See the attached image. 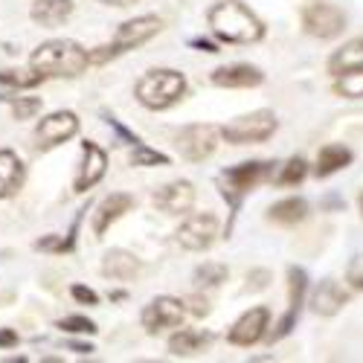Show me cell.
<instances>
[{"mask_svg": "<svg viewBox=\"0 0 363 363\" xmlns=\"http://www.w3.org/2000/svg\"><path fill=\"white\" fill-rule=\"evenodd\" d=\"M58 328L73 331V335H94V331H96V325L90 323L87 317H65L62 323H58Z\"/></svg>", "mask_w": 363, "mask_h": 363, "instance_id": "cell-31", "label": "cell"}, {"mask_svg": "<svg viewBox=\"0 0 363 363\" xmlns=\"http://www.w3.org/2000/svg\"><path fill=\"white\" fill-rule=\"evenodd\" d=\"M131 206H134V198H131V195H125V192H113V195H108V198L99 203V209H96L94 233H96V235H102L113 221L123 218Z\"/></svg>", "mask_w": 363, "mask_h": 363, "instance_id": "cell-18", "label": "cell"}, {"mask_svg": "<svg viewBox=\"0 0 363 363\" xmlns=\"http://www.w3.org/2000/svg\"><path fill=\"white\" fill-rule=\"evenodd\" d=\"M279 119L274 111H253L233 119L230 125L221 128V137L233 145H250V143H264L277 134Z\"/></svg>", "mask_w": 363, "mask_h": 363, "instance_id": "cell-6", "label": "cell"}, {"mask_svg": "<svg viewBox=\"0 0 363 363\" xmlns=\"http://www.w3.org/2000/svg\"><path fill=\"white\" fill-rule=\"evenodd\" d=\"M87 65V52L76 41H47L33 52V70H38L44 79H73L84 73Z\"/></svg>", "mask_w": 363, "mask_h": 363, "instance_id": "cell-2", "label": "cell"}, {"mask_svg": "<svg viewBox=\"0 0 363 363\" xmlns=\"http://www.w3.org/2000/svg\"><path fill=\"white\" fill-rule=\"evenodd\" d=\"M70 349H73V352H79V354H84V352H94L90 346H82V343H70Z\"/></svg>", "mask_w": 363, "mask_h": 363, "instance_id": "cell-41", "label": "cell"}, {"mask_svg": "<svg viewBox=\"0 0 363 363\" xmlns=\"http://www.w3.org/2000/svg\"><path fill=\"white\" fill-rule=\"evenodd\" d=\"M274 166L277 163H270V160H247V163H238V166H230V169L221 172V177H218L221 195L230 203L233 216H235L241 198H245L247 192H253L262 180H267L270 174H274Z\"/></svg>", "mask_w": 363, "mask_h": 363, "instance_id": "cell-5", "label": "cell"}, {"mask_svg": "<svg viewBox=\"0 0 363 363\" xmlns=\"http://www.w3.org/2000/svg\"><path fill=\"white\" fill-rule=\"evenodd\" d=\"M186 317V302H180L174 296H157L151 299L143 311V325L148 335H157L163 328H180Z\"/></svg>", "mask_w": 363, "mask_h": 363, "instance_id": "cell-10", "label": "cell"}, {"mask_svg": "<svg viewBox=\"0 0 363 363\" xmlns=\"http://www.w3.org/2000/svg\"><path fill=\"white\" fill-rule=\"evenodd\" d=\"M288 285H291V299H288V311L285 317L277 323V331L270 335V340H282L291 335V328L296 325V317H299V308H302V299H306V291H308V277L302 267H288Z\"/></svg>", "mask_w": 363, "mask_h": 363, "instance_id": "cell-11", "label": "cell"}, {"mask_svg": "<svg viewBox=\"0 0 363 363\" xmlns=\"http://www.w3.org/2000/svg\"><path fill=\"white\" fill-rule=\"evenodd\" d=\"M192 203H195V186L189 180H174V184H166L163 189L155 192V206L163 209L166 216L189 213Z\"/></svg>", "mask_w": 363, "mask_h": 363, "instance_id": "cell-14", "label": "cell"}, {"mask_svg": "<svg viewBox=\"0 0 363 363\" xmlns=\"http://www.w3.org/2000/svg\"><path fill=\"white\" fill-rule=\"evenodd\" d=\"M335 94L337 96H346V99H360L363 96V67L357 70H349V73H340L335 76Z\"/></svg>", "mask_w": 363, "mask_h": 363, "instance_id": "cell-27", "label": "cell"}, {"mask_svg": "<svg viewBox=\"0 0 363 363\" xmlns=\"http://www.w3.org/2000/svg\"><path fill=\"white\" fill-rule=\"evenodd\" d=\"M209 340H213V335H206V331L180 328L177 335H172V340H169V352H172V354H177V357H186V354L201 352Z\"/></svg>", "mask_w": 363, "mask_h": 363, "instance_id": "cell-25", "label": "cell"}, {"mask_svg": "<svg viewBox=\"0 0 363 363\" xmlns=\"http://www.w3.org/2000/svg\"><path fill=\"white\" fill-rule=\"evenodd\" d=\"M15 343H18V331H12V328L0 331V346H15Z\"/></svg>", "mask_w": 363, "mask_h": 363, "instance_id": "cell-39", "label": "cell"}, {"mask_svg": "<svg viewBox=\"0 0 363 363\" xmlns=\"http://www.w3.org/2000/svg\"><path fill=\"white\" fill-rule=\"evenodd\" d=\"M308 218V203L306 198H285L267 209V221L282 224V227H296Z\"/></svg>", "mask_w": 363, "mask_h": 363, "instance_id": "cell-21", "label": "cell"}, {"mask_svg": "<svg viewBox=\"0 0 363 363\" xmlns=\"http://www.w3.org/2000/svg\"><path fill=\"white\" fill-rule=\"evenodd\" d=\"M102 4H108V6H131V4H137V0H102Z\"/></svg>", "mask_w": 363, "mask_h": 363, "instance_id": "cell-40", "label": "cell"}, {"mask_svg": "<svg viewBox=\"0 0 363 363\" xmlns=\"http://www.w3.org/2000/svg\"><path fill=\"white\" fill-rule=\"evenodd\" d=\"M186 306H189V311H192L195 317H206V314H209V299L201 296V294L189 296V299H186Z\"/></svg>", "mask_w": 363, "mask_h": 363, "instance_id": "cell-34", "label": "cell"}, {"mask_svg": "<svg viewBox=\"0 0 363 363\" xmlns=\"http://www.w3.org/2000/svg\"><path fill=\"white\" fill-rule=\"evenodd\" d=\"M102 274L111 277V279H119V282L134 279L140 274V259L128 250H111L102 262Z\"/></svg>", "mask_w": 363, "mask_h": 363, "instance_id": "cell-22", "label": "cell"}, {"mask_svg": "<svg viewBox=\"0 0 363 363\" xmlns=\"http://www.w3.org/2000/svg\"><path fill=\"white\" fill-rule=\"evenodd\" d=\"M26 169L15 151H0V198H12L23 186Z\"/></svg>", "mask_w": 363, "mask_h": 363, "instance_id": "cell-19", "label": "cell"}, {"mask_svg": "<svg viewBox=\"0 0 363 363\" xmlns=\"http://www.w3.org/2000/svg\"><path fill=\"white\" fill-rule=\"evenodd\" d=\"M306 174H308L306 157H291V160L285 163L282 174H279V184H282V186H296V184H302V180H306Z\"/></svg>", "mask_w": 363, "mask_h": 363, "instance_id": "cell-28", "label": "cell"}, {"mask_svg": "<svg viewBox=\"0 0 363 363\" xmlns=\"http://www.w3.org/2000/svg\"><path fill=\"white\" fill-rule=\"evenodd\" d=\"M108 125H111V128H116V134H119V137H123L125 143H131V145H137V143H140V140H137V137H134V134H131V131H128V128H125L123 123H119V119L108 116Z\"/></svg>", "mask_w": 363, "mask_h": 363, "instance_id": "cell-36", "label": "cell"}, {"mask_svg": "<svg viewBox=\"0 0 363 363\" xmlns=\"http://www.w3.org/2000/svg\"><path fill=\"white\" fill-rule=\"evenodd\" d=\"M357 67H363V38L346 41L335 55L328 58V73L331 76H340V73H349V70H357Z\"/></svg>", "mask_w": 363, "mask_h": 363, "instance_id": "cell-23", "label": "cell"}, {"mask_svg": "<svg viewBox=\"0 0 363 363\" xmlns=\"http://www.w3.org/2000/svg\"><path fill=\"white\" fill-rule=\"evenodd\" d=\"M186 94V79L177 70H148L137 82V99L148 111H166Z\"/></svg>", "mask_w": 363, "mask_h": 363, "instance_id": "cell-4", "label": "cell"}, {"mask_svg": "<svg viewBox=\"0 0 363 363\" xmlns=\"http://www.w3.org/2000/svg\"><path fill=\"white\" fill-rule=\"evenodd\" d=\"M160 29H163V21L155 18V15H143V18L125 21L123 26L116 29V35H113L111 44L96 47L94 52H87V62H90V65H105V62H111V58L123 55V52H128V50H134V47H143L145 41L155 38Z\"/></svg>", "mask_w": 363, "mask_h": 363, "instance_id": "cell-3", "label": "cell"}, {"mask_svg": "<svg viewBox=\"0 0 363 363\" xmlns=\"http://www.w3.org/2000/svg\"><path fill=\"white\" fill-rule=\"evenodd\" d=\"M346 302H349V294L335 279H325L311 294V311L317 317H335L337 311H343Z\"/></svg>", "mask_w": 363, "mask_h": 363, "instance_id": "cell-16", "label": "cell"}, {"mask_svg": "<svg viewBox=\"0 0 363 363\" xmlns=\"http://www.w3.org/2000/svg\"><path fill=\"white\" fill-rule=\"evenodd\" d=\"M267 279H270L267 270H256V274H250V277H247V282H253V288H264V285H267Z\"/></svg>", "mask_w": 363, "mask_h": 363, "instance_id": "cell-38", "label": "cell"}, {"mask_svg": "<svg viewBox=\"0 0 363 363\" xmlns=\"http://www.w3.org/2000/svg\"><path fill=\"white\" fill-rule=\"evenodd\" d=\"M189 47H195V50H201V52H218V47H216L213 41H203V38H192Z\"/></svg>", "mask_w": 363, "mask_h": 363, "instance_id": "cell-37", "label": "cell"}, {"mask_svg": "<svg viewBox=\"0 0 363 363\" xmlns=\"http://www.w3.org/2000/svg\"><path fill=\"white\" fill-rule=\"evenodd\" d=\"M302 26H306L308 35L328 41V38H337L346 29V15L331 4H308L302 9Z\"/></svg>", "mask_w": 363, "mask_h": 363, "instance_id": "cell-9", "label": "cell"}, {"mask_svg": "<svg viewBox=\"0 0 363 363\" xmlns=\"http://www.w3.org/2000/svg\"><path fill=\"white\" fill-rule=\"evenodd\" d=\"M267 323H270V311L267 308H262V306L259 308H250V311H245V314H241L233 323L227 340L233 346H253V343H259L264 337Z\"/></svg>", "mask_w": 363, "mask_h": 363, "instance_id": "cell-12", "label": "cell"}, {"mask_svg": "<svg viewBox=\"0 0 363 363\" xmlns=\"http://www.w3.org/2000/svg\"><path fill=\"white\" fill-rule=\"evenodd\" d=\"M227 277H230L227 264H221V262H203L195 270V285L198 288H218L221 282H227Z\"/></svg>", "mask_w": 363, "mask_h": 363, "instance_id": "cell-26", "label": "cell"}, {"mask_svg": "<svg viewBox=\"0 0 363 363\" xmlns=\"http://www.w3.org/2000/svg\"><path fill=\"white\" fill-rule=\"evenodd\" d=\"M357 206H360V216H363V192H360V198H357Z\"/></svg>", "mask_w": 363, "mask_h": 363, "instance_id": "cell-42", "label": "cell"}, {"mask_svg": "<svg viewBox=\"0 0 363 363\" xmlns=\"http://www.w3.org/2000/svg\"><path fill=\"white\" fill-rule=\"evenodd\" d=\"M70 12H73V0H38L29 15L41 26H58L70 18Z\"/></svg>", "mask_w": 363, "mask_h": 363, "instance_id": "cell-24", "label": "cell"}, {"mask_svg": "<svg viewBox=\"0 0 363 363\" xmlns=\"http://www.w3.org/2000/svg\"><path fill=\"white\" fill-rule=\"evenodd\" d=\"M177 245L186 250H209L218 238V218L213 213H195L177 227Z\"/></svg>", "mask_w": 363, "mask_h": 363, "instance_id": "cell-8", "label": "cell"}, {"mask_svg": "<svg viewBox=\"0 0 363 363\" xmlns=\"http://www.w3.org/2000/svg\"><path fill=\"white\" fill-rule=\"evenodd\" d=\"M38 82H44V76L38 70L26 73V70H4L0 73V84H12V87H35Z\"/></svg>", "mask_w": 363, "mask_h": 363, "instance_id": "cell-30", "label": "cell"}, {"mask_svg": "<svg viewBox=\"0 0 363 363\" xmlns=\"http://www.w3.org/2000/svg\"><path fill=\"white\" fill-rule=\"evenodd\" d=\"M218 137L221 131L216 125H209V123H195V125H186L184 131L177 134V151H180V157H186L189 163H203L206 157H213L216 155V148H218Z\"/></svg>", "mask_w": 363, "mask_h": 363, "instance_id": "cell-7", "label": "cell"}, {"mask_svg": "<svg viewBox=\"0 0 363 363\" xmlns=\"http://www.w3.org/2000/svg\"><path fill=\"white\" fill-rule=\"evenodd\" d=\"M15 116L18 119H29V116H35L38 111H41V99H35V96H26V99H15Z\"/></svg>", "mask_w": 363, "mask_h": 363, "instance_id": "cell-33", "label": "cell"}, {"mask_svg": "<svg viewBox=\"0 0 363 363\" xmlns=\"http://www.w3.org/2000/svg\"><path fill=\"white\" fill-rule=\"evenodd\" d=\"M346 282L357 291H363V253H357L346 267Z\"/></svg>", "mask_w": 363, "mask_h": 363, "instance_id": "cell-32", "label": "cell"}, {"mask_svg": "<svg viewBox=\"0 0 363 363\" xmlns=\"http://www.w3.org/2000/svg\"><path fill=\"white\" fill-rule=\"evenodd\" d=\"M131 163L134 166H169V157L163 155V151L148 148L145 143H137L134 145V155H131Z\"/></svg>", "mask_w": 363, "mask_h": 363, "instance_id": "cell-29", "label": "cell"}, {"mask_svg": "<svg viewBox=\"0 0 363 363\" xmlns=\"http://www.w3.org/2000/svg\"><path fill=\"white\" fill-rule=\"evenodd\" d=\"M73 296L79 302H87V306H96V302H99V296L90 291V288H84V285H73Z\"/></svg>", "mask_w": 363, "mask_h": 363, "instance_id": "cell-35", "label": "cell"}, {"mask_svg": "<svg viewBox=\"0 0 363 363\" xmlns=\"http://www.w3.org/2000/svg\"><path fill=\"white\" fill-rule=\"evenodd\" d=\"M108 169V157H105V151L96 145V143H84V160H82V169L76 174V192H87L90 186H96L102 174Z\"/></svg>", "mask_w": 363, "mask_h": 363, "instance_id": "cell-15", "label": "cell"}, {"mask_svg": "<svg viewBox=\"0 0 363 363\" xmlns=\"http://www.w3.org/2000/svg\"><path fill=\"white\" fill-rule=\"evenodd\" d=\"M216 87H259L264 82V73L253 65H230V67H218L209 76Z\"/></svg>", "mask_w": 363, "mask_h": 363, "instance_id": "cell-17", "label": "cell"}, {"mask_svg": "<svg viewBox=\"0 0 363 363\" xmlns=\"http://www.w3.org/2000/svg\"><path fill=\"white\" fill-rule=\"evenodd\" d=\"M206 23L209 29L227 44H256L264 38V23L241 4H216L206 12Z\"/></svg>", "mask_w": 363, "mask_h": 363, "instance_id": "cell-1", "label": "cell"}, {"mask_svg": "<svg viewBox=\"0 0 363 363\" xmlns=\"http://www.w3.org/2000/svg\"><path fill=\"white\" fill-rule=\"evenodd\" d=\"M76 131H79L76 113H70V111H55V113H50L47 119H41V125H38V131H35L38 148H52V145H58V143H67Z\"/></svg>", "mask_w": 363, "mask_h": 363, "instance_id": "cell-13", "label": "cell"}, {"mask_svg": "<svg viewBox=\"0 0 363 363\" xmlns=\"http://www.w3.org/2000/svg\"><path fill=\"white\" fill-rule=\"evenodd\" d=\"M352 160H354V155H352L346 145H340V143H328V145L320 148L314 174H317V177H331V174H337L340 169H346Z\"/></svg>", "mask_w": 363, "mask_h": 363, "instance_id": "cell-20", "label": "cell"}]
</instances>
